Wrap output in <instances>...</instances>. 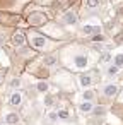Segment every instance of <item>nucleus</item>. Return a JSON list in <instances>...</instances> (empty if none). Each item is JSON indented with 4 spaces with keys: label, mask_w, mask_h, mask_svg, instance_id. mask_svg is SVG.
<instances>
[{
    "label": "nucleus",
    "mask_w": 123,
    "mask_h": 125,
    "mask_svg": "<svg viewBox=\"0 0 123 125\" xmlns=\"http://www.w3.org/2000/svg\"><path fill=\"white\" fill-rule=\"evenodd\" d=\"M4 75H5V72H4V70H0V82L4 81Z\"/></svg>",
    "instance_id": "b1692460"
},
{
    "label": "nucleus",
    "mask_w": 123,
    "mask_h": 125,
    "mask_svg": "<svg viewBox=\"0 0 123 125\" xmlns=\"http://www.w3.org/2000/svg\"><path fill=\"white\" fill-rule=\"evenodd\" d=\"M10 43H12L14 48H22V46L26 45V34H24L21 29H17V31L12 34V38H10Z\"/></svg>",
    "instance_id": "6e6552de"
},
{
    "label": "nucleus",
    "mask_w": 123,
    "mask_h": 125,
    "mask_svg": "<svg viewBox=\"0 0 123 125\" xmlns=\"http://www.w3.org/2000/svg\"><path fill=\"white\" fill-rule=\"evenodd\" d=\"M77 79H79V86L87 89V87H92L99 81V72L97 70H84L77 75Z\"/></svg>",
    "instance_id": "7ed1b4c3"
},
{
    "label": "nucleus",
    "mask_w": 123,
    "mask_h": 125,
    "mask_svg": "<svg viewBox=\"0 0 123 125\" xmlns=\"http://www.w3.org/2000/svg\"><path fill=\"white\" fill-rule=\"evenodd\" d=\"M22 103H24V94H22V91H12L10 96H9V104H10L12 108H19V106H22Z\"/></svg>",
    "instance_id": "423d86ee"
},
{
    "label": "nucleus",
    "mask_w": 123,
    "mask_h": 125,
    "mask_svg": "<svg viewBox=\"0 0 123 125\" xmlns=\"http://www.w3.org/2000/svg\"><path fill=\"white\" fill-rule=\"evenodd\" d=\"M120 70H121V69H118L116 65H111V63H109V65L106 67V75H108V77H113V75H116Z\"/></svg>",
    "instance_id": "dca6fc26"
},
{
    "label": "nucleus",
    "mask_w": 123,
    "mask_h": 125,
    "mask_svg": "<svg viewBox=\"0 0 123 125\" xmlns=\"http://www.w3.org/2000/svg\"><path fill=\"white\" fill-rule=\"evenodd\" d=\"M92 110H94V101H82L79 104V111L82 115H89Z\"/></svg>",
    "instance_id": "f8f14e48"
},
{
    "label": "nucleus",
    "mask_w": 123,
    "mask_h": 125,
    "mask_svg": "<svg viewBox=\"0 0 123 125\" xmlns=\"http://www.w3.org/2000/svg\"><path fill=\"white\" fill-rule=\"evenodd\" d=\"M113 60H114V63H113V65H116L118 69H123V53H116Z\"/></svg>",
    "instance_id": "aec40b11"
},
{
    "label": "nucleus",
    "mask_w": 123,
    "mask_h": 125,
    "mask_svg": "<svg viewBox=\"0 0 123 125\" xmlns=\"http://www.w3.org/2000/svg\"><path fill=\"white\" fill-rule=\"evenodd\" d=\"M120 103L123 104V93H121V98H120Z\"/></svg>",
    "instance_id": "393cba45"
},
{
    "label": "nucleus",
    "mask_w": 123,
    "mask_h": 125,
    "mask_svg": "<svg viewBox=\"0 0 123 125\" xmlns=\"http://www.w3.org/2000/svg\"><path fill=\"white\" fill-rule=\"evenodd\" d=\"M111 60H113V57L108 52H101V57L97 58V62H101V63H111Z\"/></svg>",
    "instance_id": "2eb2a0df"
},
{
    "label": "nucleus",
    "mask_w": 123,
    "mask_h": 125,
    "mask_svg": "<svg viewBox=\"0 0 123 125\" xmlns=\"http://www.w3.org/2000/svg\"><path fill=\"white\" fill-rule=\"evenodd\" d=\"M36 89H38V93L46 94V93H48V89H50V84H48L46 81H38V82H36Z\"/></svg>",
    "instance_id": "4468645a"
},
{
    "label": "nucleus",
    "mask_w": 123,
    "mask_h": 125,
    "mask_svg": "<svg viewBox=\"0 0 123 125\" xmlns=\"http://www.w3.org/2000/svg\"><path fill=\"white\" fill-rule=\"evenodd\" d=\"M26 19H28V24L33 26V28H38V26H43L46 22V14L34 9L33 12H28L26 14Z\"/></svg>",
    "instance_id": "20e7f679"
},
{
    "label": "nucleus",
    "mask_w": 123,
    "mask_h": 125,
    "mask_svg": "<svg viewBox=\"0 0 123 125\" xmlns=\"http://www.w3.org/2000/svg\"><path fill=\"white\" fill-rule=\"evenodd\" d=\"M57 115H58V120H60V118H62V120H67V118L70 116V111L65 110V108H60V110H57Z\"/></svg>",
    "instance_id": "6ab92c4d"
},
{
    "label": "nucleus",
    "mask_w": 123,
    "mask_h": 125,
    "mask_svg": "<svg viewBox=\"0 0 123 125\" xmlns=\"http://www.w3.org/2000/svg\"><path fill=\"white\" fill-rule=\"evenodd\" d=\"M101 7V0H82V10H97Z\"/></svg>",
    "instance_id": "9b49d317"
},
{
    "label": "nucleus",
    "mask_w": 123,
    "mask_h": 125,
    "mask_svg": "<svg viewBox=\"0 0 123 125\" xmlns=\"http://www.w3.org/2000/svg\"><path fill=\"white\" fill-rule=\"evenodd\" d=\"M53 103H55V98H53L51 94H46V96H45V104H46L48 108H53Z\"/></svg>",
    "instance_id": "4be33fe9"
},
{
    "label": "nucleus",
    "mask_w": 123,
    "mask_h": 125,
    "mask_svg": "<svg viewBox=\"0 0 123 125\" xmlns=\"http://www.w3.org/2000/svg\"><path fill=\"white\" fill-rule=\"evenodd\" d=\"M26 41H29L31 46H33L34 50H39V52H43V53H50L51 50H57L58 45H60V43L51 41V40H48L46 36L39 34V33L34 31V29L28 31V34H26Z\"/></svg>",
    "instance_id": "f03ea898"
},
{
    "label": "nucleus",
    "mask_w": 123,
    "mask_h": 125,
    "mask_svg": "<svg viewBox=\"0 0 123 125\" xmlns=\"http://www.w3.org/2000/svg\"><path fill=\"white\" fill-rule=\"evenodd\" d=\"M21 86H22V81H21L19 77H14V79L10 81V87H12L14 91H19V89H21Z\"/></svg>",
    "instance_id": "a211bd4d"
},
{
    "label": "nucleus",
    "mask_w": 123,
    "mask_h": 125,
    "mask_svg": "<svg viewBox=\"0 0 123 125\" xmlns=\"http://www.w3.org/2000/svg\"><path fill=\"white\" fill-rule=\"evenodd\" d=\"M118 91H120V86H118L116 82H113V84L109 82V84H106V86L103 87V94H104L106 98H111V99L118 96Z\"/></svg>",
    "instance_id": "1a4fd4ad"
},
{
    "label": "nucleus",
    "mask_w": 123,
    "mask_h": 125,
    "mask_svg": "<svg viewBox=\"0 0 123 125\" xmlns=\"http://www.w3.org/2000/svg\"><path fill=\"white\" fill-rule=\"evenodd\" d=\"M62 63L65 69L68 70H74V72H84V70H89V67H92V63L99 58L97 55H94V52L87 50L85 46H80V45H70V46H65L62 48Z\"/></svg>",
    "instance_id": "f257e3e1"
},
{
    "label": "nucleus",
    "mask_w": 123,
    "mask_h": 125,
    "mask_svg": "<svg viewBox=\"0 0 123 125\" xmlns=\"http://www.w3.org/2000/svg\"><path fill=\"white\" fill-rule=\"evenodd\" d=\"M46 118H48L50 122H57V120H58V115H57V108H55V110H50V111L46 113Z\"/></svg>",
    "instance_id": "412c9836"
},
{
    "label": "nucleus",
    "mask_w": 123,
    "mask_h": 125,
    "mask_svg": "<svg viewBox=\"0 0 123 125\" xmlns=\"http://www.w3.org/2000/svg\"><path fill=\"white\" fill-rule=\"evenodd\" d=\"M36 4H45V5H51L53 4V0H34Z\"/></svg>",
    "instance_id": "5701e85b"
},
{
    "label": "nucleus",
    "mask_w": 123,
    "mask_h": 125,
    "mask_svg": "<svg viewBox=\"0 0 123 125\" xmlns=\"http://www.w3.org/2000/svg\"><path fill=\"white\" fill-rule=\"evenodd\" d=\"M4 122H5L7 125H17V123L21 122V115H19L17 111H9V113L4 115Z\"/></svg>",
    "instance_id": "9d476101"
},
{
    "label": "nucleus",
    "mask_w": 123,
    "mask_h": 125,
    "mask_svg": "<svg viewBox=\"0 0 123 125\" xmlns=\"http://www.w3.org/2000/svg\"><path fill=\"white\" fill-rule=\"evenodd\" d=\"M60 21H62L65 26H75V24L79 22V14H77L75 9H68V10H65V12L62 14Z\"/></svg>",
    "instance_id": "39448f33"
},
{
    "label": "nucleus",
    "mask_w": 123,
    "mask_h": 125,
    "mask_svg": "<svg viewBox=\"0 0 123 125\" xmlns=\"http://www.w3.org/2000/svg\"><path fill=\"white\" fill-rule=\"evenodd\" d=\"M106 40H108V38H106L103 33H97V34H92V36H91V41H92V43H104Z\"/></svg>",
    "instance_id": "f3484780"
},
{
    "label": "nucleus",
    "mask_w": 123,
    "mask_h": 125,
    "mask_svg": "<svg viewBox=\"0 0 123 125\" xmlns=\"http://www.w3.org/2000/svg\"><path fill=\"white\" fill-rule=\"evenodd\" d=\"M96 89H92V87H87V89H84L82 91V101H92L94 98H96Z\"/></svg>",
    "instance_id": "ddd939ff"
},
{
    "label": "nucleus",
    "mask_w": 123,
    "mask_h": 125,
    "mask_svg": "<svg viewBox=\"0 0 123 125\" xmlns=\"http://www.w3.org/2000/svg\"><path fill=\"white\" fill-rule=\"evenodd\" d=\"M97 33H103V26H99V24H84L80 28V34H84V36H92Z\"/></svg>",
    "instance_id": "0eeeda50"
}]
</instances>
